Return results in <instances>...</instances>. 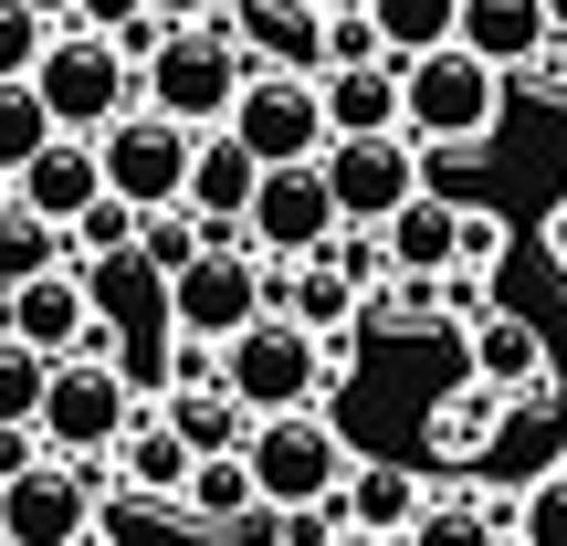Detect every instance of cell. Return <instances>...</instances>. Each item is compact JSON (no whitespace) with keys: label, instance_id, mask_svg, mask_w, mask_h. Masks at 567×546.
<instances>
[{"label":"cell","instance_id":"6da1fadb","mask_svg":"<svg viewBox=\"0 0 567 546\" xmlns=\"http://www.w3.org/2000/svg\"><path fill=\"white\" fill-rule=\"evenodd\" d=\"M494 126H505V74L473 63L463 42H452V53L400 63V137L421 147V158H473Z\"/></svg>","mask_w":567,"mask_h":546},{"label":"cell","instance_id":"7a4b0ae2","mask_svg":"<svg viewBox=\"0 0 567 546\" xmlns=\"http://www.w3.org/2000/svg\"><path fill=\"white\" fill-rule=\"evenodd\" d=\"M252 63L231 32H158V53L137 63V105H158L168 126H189V137H210V126H231V105H243Z\"/></svg>","mask_w":567,"mask_h":546},{"label":"cell","instance_id":"3957f363","mask_svg":"<svg viewBox=\"0 0 567 546\" xmlns=\"http://www.w3.org/2000/svg\"><path fill=\"white\" fill-rule=\"evenodd\" d=\"M347 368V347H326V337H305V326H284L264 316L243 347H221V389L252 410V421H284V410H316L326 400V379Z\"/></svg>","mask_w":567,"mask_h":546},{"label":"cell","instance_id":"277c9868","mask_svg":"<svg viewBox=\"0 0 567 546\" xmlns=\"http://www.w3.org/2000/svg\"><path fill=\"white\" fill-rule=\"evenodd\" d=\"M243 463H252V484H264V515H295V505H337L358 452H347V431L326 421V410H284V421L252 431Z\"/></svg>","mask_w":567,"mask_h":546},{"label":"cell","instance_id":"5b68a950","mask_svg":"<svg viewBox=\"0 0 567 546\" xmlns=\"http://www.w3.org/2000/svg\"><path fill=\"white\" fill-rule=\"evenodd\" d=\"M274 284H284V264H264V253H200V264L168 284V337L243 347L252 326L274 316Z\"/></svg>","mask_w":567,"mask_h":546},{"label":"cell","instance_id":"8992f818","mask_svg":"<svg viewBox=\"0 0 567 546\" xmlns=\"http://www.w3.org/2000/svg\"><path fill=\"white\" fill-rule=\"evenodd\" d=\"M32 95H42V116H53L63 137H105V126L137 105V63H126L116 42H95V32H53Z\"/></svg>","mask_w":567,"mask_h":546},{"label":"cell","instance_id":"52a82bcc","mask_svg":"<svg viewBox=\"0 0 567 546\" xmlns=\"http://www.w3.org/2000/svg\"><path fill=\"white\" fill-rule=\"evenodd\" d=\"M105 484H116V452L21 473V484L0 494V546H95V536H105V515H95Z\"/></svg>","mask_w":567,"mask_h":546},{"label":"cell","instance_id":"ba28073f","mask_svg":"<svg viewBox=\"0 0 567 546\" xmlns=\"http://www.w3.org/2000/svg\"><path fill=\"white\" fill-rule=\"evenodd\" d=\"M95 158H105V200H126V210H179V200H189V158H200V137H189V126H168L158 105H126V116L95 137Z\"/></svg>","mask_w":567,"mask_h":546},{"label":"cell","instance_id":"9c48e42d","mask_svg":"<svg viewBox=\"0 0 567 546\" xmlns=\"http://www.w3.org/2000/svg\"><path fill=\"white\" fill-rule=\"evenodd\" d=\"M137 410L147 400L116 379V358H63L53 389H42V442H53V463H95L137 431Z\"/></svg>","mask_w":567,"mask_h":546},{"label":"cell","instance_id":"30bf717a","mask_svg":"<svg viewBox=\"0 0 567 546\" xmlns=\"http://www.w3.org/2000/svg\"><path fill=\"white\" fill-rule=\"evenodd\" d=\"M316 168H326V189H337V222L347 231H389L431 189V158L410 137H337Z\"/></svg>","mask_w":567,"mask_h":546},{"label":"cell","instance_id":"8fae6325","mask_svg":"<svg viewBox=\"0 0 567 546\" xmlns=\"http://www.w3.org/2000/svg\"><path fill=\"white\" fill-rule=\"evenodd\" d=\"M231 137L252 147L264 168H316L326 147V84H305V74H252L243 84V105H231Z\"/></svg>","mask_w":567,"mask_h":546},{"label":"cell","instance_id":"7c38bea8","mask_svg":"<svg viewBox=\"0 0 567 546\" xmlns=\"http://www.w3.org/2000/svg\"><path fill=\"white\" fill-rule=\"evenodd\" d=\"M337 231L347 222H337L326 168H264V189H252V210H243V243L264 253V264H316Z\"/></svg>","mask_w":567,"mask_h":546},{"label":"cell","instance_id":"4fadbf2b","mask_svg":"<svg viewBox=\"0 0 567 546\" xmlns=\"http://www.w3.org/2000/svg\"><path fill=\"white\" fill-rule=\"evenodd\" d=\"M221 32L243 42L252 74H305V84H326V11H316V0H231Z\"/></svg>","mask_w":567,"mask_h":546},{"label":"cell","instance_id":"5bb4252c","mask_svg":"<svg viewBox=\"0 0 567 546\" xmlns=\"http://www.w3.org/2000/svg\"><path fill=\"white\" fill-rule=\"evenodd\" d=\"M452 42H463L473 63H494V74H536V63L557 53V21H547V0H463Z\"/></svg>","mask_w":567,"mask_h":546},{"label":"cell","instance_id":"9a60e30c","mask_svg":"<svg viewBox=\"0 0 567 546\" xmlns=\"http://www.w3.org/2000/svg\"><path fill=\"white\" fill-rule=\"evenodd\" d=\"M95 326H105V305H95V284H84V264L21 284V347H32V358H53V368L84 358V347H95Z\"/></svg>","mask_w":567,"mask_h":546},{"label":"cell","instance_id":"2e32d148","mask_svg":"<svg viewBox=\"0 0 567 546\" xmlns=\"http://www.w3.org/2000/svg\"><path fill=\"white\" fill-rule=\"evenodd\" d=\"M11 200H21V210H42L53 231H74L84 210L105 200V158H95V137H53L32 168H21V189H11Z\"/></svg>","mask_w":567,"mask_h":546},{"label":"cell","instance_id":"e0dca14e","mask_svg":"<svg viewBox=\"0 0 567 546\" xmlns=\"http://www.w3.org/2000/svg\"><path fill=\"white\" fill-rule=\"evenodd\" d=\"M463 379L494 389V400H536L547 389V337H536V316H484L463 347Z\"/></svg>","mask_w":567,"mask_h":546},{"label":"cell","instance_id":"ac0fdd59","mask_svg":"<svg viewBox=\"0 0 567 546\" xmlns=\"http://www.w3.org/2000/svg\"><path fill=\"white\" fill-rule=\"evenodd\" d=\"M547 484V473H567V410L536 389V400H505V421H494V494L515 484Z\"/></svg>","mask_w":567,"mask_h":546},{"label":"cell","instance_id":"d6986e66","mask_svg":"<svg viewBox=\"0 0 567 546\" xmlns=\"http://www.w3.org/2000/svg\"><path fill=\"white\" fill-rule=\"evenodd\" d=\"M189 473H200V452L168 431V410H137V431L116 442V484L137 494V505H179V494H189Z\"/></svg>","mask_w":567,"mask_h":546},{"label":"cell","instance_id":"ffe728a7","mask_svg":"<svg viewBox=\"0 0 567 546\" xmlns=\"http://www.w3.org/2000/svg\"><path fill=\"white\" fill-rule=\"evenodd\" d=\"M337 515H347L358 536H389V546H400V536L431 515V484H421L410 463H358V473H347V494H337Z\"/></svg>","mask_w":567,"mask_h":546},{"label":"cell","instance_id":"44dd1931","mask_svg":"<svg viewBox=\"0 0 567 546\" xmlns=\"http://www.w3.org/2000/svg\"><path fill=\"white\" fill-rule=\"evenodd\" d=\"M274 316H284V326H305V337H326V347H347V326L368 316V295H358L337 264H326V253H316V264H284Z\"/></svg>","mask_w":567,"mask_h":546},{"label":"cell","instance_id":"7402d4cb","mask_svg":"<svg viewBox=\"0 0 567 546\" xmlns=\"http://www.w3.org/2000/svg\"><path fill=\"white\" fill-rule=\"evenodd\" d=\"M252 189H264V158H252L231 126H210L200 158H189V210H200V222H243Z\"/></svg>","mask_w":567,"mask_h":546},{"label":"cell","instance_id":"603a6c76","mask_svg":"<svg viewBox=\"0 0 567 546\" xmlns=\"http://www.w3.org/2000/svg\"><path fill=\"white\" fill-rule=\"evenodd\" d=\"M179 515H189V536H243L252 515H264V484H252V463H243V452H210V463L189 473Z\"/></svg>","mask_w":567,"mask_h":546},{"label":"cell","instance_id":"cb8c5ba5","mask_svg":"<svg viewBox=\"0 0 567 546\" xmlns=\"http://www.w3.org/2000/svg\"><path fill=\"white\" fill-rule=\"evenodd\" d=\"M379 243H389V274H431V284H442V274H452V253H463V200L421 189V200H410L400 222L379 231Z\"/></svg>","mask_w":567,"mask_h":546},{"label":"cell","instance_id":"d4e9b609","mask_svg":"<svg viewBox=\"0 0 567 546\" xmlns=\"http://www.w3.org/2000/svg\"><path fill=\"white\" fill-rule=\"evenodd\" d=\"M400 546H515V494L473 484V494H431V515Z\"/></svg>","mask_w":567,"mask_h":546},{"label":"cell","instance_id":"484cf974","mask_svg":"<svg viewBox=\"0 0 567 546\" xmlns=\"http://www.w3.org/2000/svg\"><path fill=\"white\" fill-rule=\"evenodd\" d=\"M158 410H168V431H179L200 463H210V452H252V431H264L243 400H231V389H168Z\"/></svg>","mask_w":567,"mask_h":546},{"label":"cell","instance_id":"4316f807","mask_svg":"<svg viewBox=\"0 0 567 546\" xmlns=\"http://www.w3.org/2000/svg\"><path fill=\"white\" fill-rule=\"evenodd\" d=\"M326 137H400V63L326 74Z\"/></svg>","mask_w":567,"mask_h":546},{"label":"cell","instance_id":"83f0119b","mask_svg":"<svg viewBox=\"0 0 567 546\" xmlns=\"http://www.w3.org/2000/svg\"><path fill=\"white\" fill-rule=\"evenodd\" d=\"M74 264V231H53L42 210H0V295H21V284H42V274H63Z\"/></svg>","mask_w":567,"mask_h":546},{"label":"cell","instance_id":"f1b7e54d","mask_svg":"<svg viewBox=\"0 0 567 546\" xmlns=\"http://www.w3.org/2000/svg\"><path fill=\"white\" fill-rule=\"evenodd\" d=\"M368 21H379L389 63H421V53H452V21H463V0H368Z\"/></svg>","mask_w":567,"mask_h":546},{"label":"cell","instance_id":"f546056e","mask_svg":"<svg viewBox=\"0 0 567 546\" xmlns=\"http://www.w3.org/2000/svg\"><path fill=\"white\" fill-rule=\"evenodd\" d=\"M53 137H63V126L42 116V95H32V84H0V179L21 189V168H32Z\"/></svg>","mask_w":567,"mask_h":546},{"label":"cell","instance_id":"4dcf8cb0","mask_svg":"<svg viewBox=\"0 0 567 546\" xmlns=\"http://www.w3.org/2000/svg\"><path fill=\"white\" fill-rule=\"evenodd\" d=\"M42 389H53V358L0 347V431H42Z\"/></svg>","mask_w":567,"mask_h":546},{"label":"cell","instance_id":"1f68e13d","mask_svg":"<svg viewBox=\"0 0 567 546\" xmlns=\"http://www.w3.org/2000/svg\"><path fill=\"white\" fill-rule=\"evenodd\" d=\"M42 53H53V21H32L21 0H0V84H32Z\"/></svg>","mask_w":567,"mask_h":546},{"label":"cell","instance_id":"d6a6232c","mask_svg":"<svg viewBox=\"0 0 567 546\" xmlns=\"http://www.w3.org/2000/svg\"><path fill=\"white\" fill-rule=\"evenodd\" d=\"M379 63H389L379 21L368 11H326V74H379Z\"/></svg>","mask_w":567,"mask_h":546},{"label":"cell","instance_id":"836d02e7","mask_svg":"<svg viewBox=\"0 0 567 546\" xmlns=\"http://www.w3.org/2000/svg\"><path fill=\"white\" fill-rule=\"evenodd\" d=\"M515 536H526V546H567V473H547V484L515 494Z\"/></svg>","mask_w":567,"mask_h":546},{"label":"cell","instance_id":"e575fe53","mask_svg":"<svg viewBox=\"0 0 567 546\" xmlns=\"http://www.w3.org/2000/svg\"><path fill=\"white\" fill-rule=\"evenodd\" d=\"M137 231H147V210H126V200H95L74 222V253H126V264H137Z\"/></svg>","mask_w":567,"mask_h":546},{"label":"cell","instance_id":"d590c367","mask_svg":"<svg viewBox=\"0 0 567 546\" xmlns=\"http://www.w3.org/2000/svg\"><path fill=\"white\" fill-rule=\"evenodd\" d=\"M494 264H505V222H494V210H473V200H463V253H452V274H473V284H484Z\"/></svg>","mask_w":567,"mask_h":546},{"label":"cell","instance_id":"8d00e7d4","mask_svg":"<svg viewBox=\"0 0 567 546\" xmlns=\"http://www.w3.org/2000/svg\"><path fill=\"white\" fill-rule=\"evenodd\" d=\"M337 536H347L337 505H295V515H274V546H337Z\"/></svg>","mask_w":567,"mask_h":546},{"label":"cell","instance_id":"74e56055","mask_svg":"<svg viewBox=\"0 0 567 546\" xmlns=\"http://www.w3.org/2000/svg\"><path fill=\"white\" fill-rule=\"evenodd\" d=\"M74 32H95V42H126V32H147V0H84V11H74Z\"/></svg>","mask_w":567,"mask_h":546},{"label":"cell","instance_id":"f35d334b","mask_svg":"<svg viewBox=\"0 0 567 546\" xmlns=\"http://www.w3.org/2000/svg\"><path fill=\"white\" fill-rule=\"evenodd\" d=\"M389 316H400V326H431V316H442V284H431V274H389Z\"/></svg>","mask_w":567,"mask_h":546},{"label":"cell","instance_id":"ab89813d","mask_svg":"<svg viewBox=\"0 0 567 546\" xmlns=\"http://www.w3.org/2000/svg\"><path fill=\"white\" fill-rule=\"evenodd\" d=\"M147 21H168V32H221L231 0H147Z\"/></svg>","mask_w":567,"mask_h":546},{"label":"cell","instance_id":"60d3db41","mask_svg":"<svg viewBox=\"0 0 567 546\" xmlns=\"http://www.w3.org/2000/svg\"><path fill=\"white\" fill-rule=\"evenodd\" d=\"M21 11H32V21H53V32H74V11H84V0H21Z\"/></svg>","mask_w":567,"mask_h":546},{"label":"cell","instance_id":"b9f144b4","mask_svg":"<svg viewBox=\"0 0 567 546\" xmlns=\"http://www.w3.org/2000/svg\"><path fill=\"white\" fill-rule=\"evenodd\" d=\"M337 546H389V536H358V526H347V536H337Z\"/></svg>","mask_w":567,"mask_h":546},{"label":"cell","instance_id":"7bdbcfd3","mask_svg":"<svg viewBox=\"0 0 567 546\" xmlns=\"http://www.w3.org/2000/svg\"><path fill=\"white\" fill-rule=\"evenodd\" d=\"M547 21H557V42H567V0H547Z\"/></svg>","mask_w":567,"mask_h":546},{"label":"cell","instance_id":"ee69618b","mask_svg":"<svg viewBox=\"0 0 567 546\" xmlns=\"http://www.w3.org/2000/svg\"><path fill=\"white\" fill-rule=\"evenodd\" d=\"M316 11H368V0H316Z\"/></svg>","mask_w":567,"mask_h":546},{"label":"cell","instance_id":"f6af8a7d","mask_svg":"<svg viewBox=\"0 0 567 546\" xmlns=\"http://www.w3.org/2000/svg\"><path fill=\"white\" fill-rule=\"evenodd\" d=\"M0 210H11V179H0Z\"/></svg>","mask_w":567,"mask_h":546},{"label":"cell","instance_id":"bcb514c9","mask_svg":"<svg viewBox=\"0 0 567 546\" xmlns=\"http://www.w3.org/2000/svg\"><path fill=\"white\" fill-rule=\"evenodd\" d=\"M515 546H526V536H515Z\"/></svg>","mask_w":567,"mask_h":546},{"label":"cell","instance_id":"7dc6e473","mask_svg":"<svg viewBox=\"0 0 567 546\" xmlns=\"http://www.w3.org/2000/svg\"><path fill=\"white\" fill-rule=\"evenodd\" d=\"M557 105H567V95H557Z\"/></svg>","mask_w":567,"mask_h":546}]
</instances>
